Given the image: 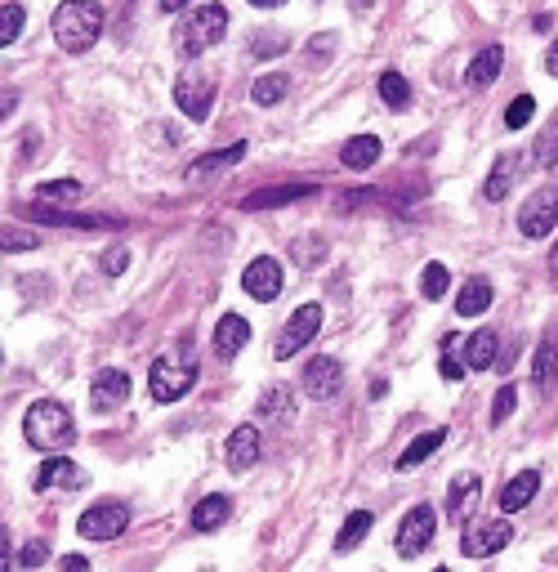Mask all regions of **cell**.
<instances>
[{
    "instance_id": "obj_1",
    "label": "cell",
    "mask_w": 558,
    "mask_h": 572,
    "mask_svg": "<svg viewBox=\"0 0 558 572\" xmlns=\"http://www.w3.org/2000/svg\"><path fill=\"white\" fill-rule=\"evenodd\" d=\"M50 32L67 54H85L103 36V5L99 0H63L50 18Z\"/></svg>"
},
{
    "instance_id": "obj_2",
    "label": "cell",
    "mask_w": 558,
    "mask_h": 572,
    "mask_svg": "<svg viewBox=\"0 0 558 572\" xmlns=\"http://www.w3.org/2000/svg\"><path fill=\"white\" fill-rule=\"evenodd\" d=\"M23 438L36 447V452H67V447L76 443V421L59 398H41V403L27 407Z\"/></svg>"
},
{
    "instance_id": "obj_3",
    "label": "cell",
    "mask_w": 558,
    "mask_h": 572,
    "mask_svg": "<svg viewBox=\"0 0 558 572\" xmlns=\"http://www.w3.org/2000/svg\"><path fill=\"white\" fill-rule=\"evenodd\" d=\"M224 32H228V9L224 5H197V9H188L184 23H179L175 50L184 54V59H197V54L210 50Z\"/></svg>"
},
{
    "instance_id": "obj_4",
    "label": "cell",
    "mask_w": 558,
    "mask_h": 572,
    "mask_svg": "<svg viewBox=\"0 0 558 572\" xmlns=\"http://www.w3.org/2000/svg\"><path fill=\"white\" fill-rule=\"evenodd\" d=\"M197 385V362L188 358V349H175V354H161L148 371V389L157 403H179L188 389Z\"/></svg>"
},
{
    "instance_id": "obj_5",
    "label": "cell",
    "mask_w": 558,
    "mask_h": 572,
    "mask_svg": "<svg viewBox=\"0 0 558 572\" xmlns=\"http://www.w3.org/2000/svg\"><path fill=\"white\" fill-rule=\"evenodd\" d=\"M125 523H130V505L125 501H94L90 510L76 519V532H81L85 541H117L125 532Z\"/></svg>"
},
{
    "instance_id": "obj_6",
    "label": "cell",
    "mask_w": 558,
    "mask_h": 572,
    "mask_svg": "<svg viewBox=\"0 0 558 572\" xmlns=\"http://www.w3.org/2000/svg\"><path fill=\"white\" fill-rule=\"evenodd\" d=\"M322 331V304H300V309L286 318V327L277 331V345L273 354L277 358H295L300 349H309V340Z\"/></svg>"
},
{
    "instance_id": "obj_7",
    "label": "cell",
    "mask_w": 558,
    "mask_h": 572,
    "mask_svg": "<svg viewBox=\"0 0 558 572\" xmlns=\"http://www.w3.org/2000/svg\"><path fill=\"white\" fill-rule=\"evenodd\" d=\"M215 76H206V72H179V81H175V108L184 112V117L192 121H206L210 117V108H215Z\"/></svg>"
},
{
    "instance_id": "obj_8",
    "label": "cell",
    "mask_w": 558,
    "mask_h": 572,
    "mask_svg": "<svg viewBox=\"0 0 558 572\" xmlns=\"http://www.w3.org/2000/svg\"><path fill=\"white\" fill-rule=\"evenodd\" d=\"M514 541V523L509 519H483V523H469L465 537H460V550L469 559H487V555H500V550Z\"/></svg>"
},
{
    "instance_id": "obj_9",
    "label": "cell",
    "mask_w": 558,
    "mask_h": 572,
    "mask_svg": "<svg viewBox=\"0 0 558 572\" xmlns=\"http://www.w3.org/2000/svg\"><path fill=\"white\" fill-rule=\"evenodd\" d=\"M558 224V193L554 188H541V193H532L523 202V215H518V233L532 237V242H541V237H550Z\"/></svg>"
},
{
    "instance_id": "obj_10",
    "label": "cell",
    "mask_w": 558,
    "mask_h": 572,
    "mask_svg": "<svg viewBox=\"0 0 558 572\" xmlns=\"http://www.w3.org/2000/svg\"><path fill=\"white\" fill-rule=\"evenodd\" d=\"M242 286H246L250 300L273 304L277 295H282V264H277L273 255H259V260H250V264H246Z\"/></svg>"
},
{
    "instance_id": "obj_11",
    "label": "cell",
    "mask_w": 558,
    "mask_h": 572,
    "mask_svg": "<svg viewBox=\"0 0 558 572\" xmlns=\"http://www.w3.org/2000/svg\"><path fill=\"white\" fill-rule=\"evenodd\" d=\"M344 385V362L322 354V358H309V367H304V389H309V398L317 403H326V398H335Z\"/></svg>"
},
{
    "instance_id": "obj_12",
    "label": "cell",
    "mask_w": 558,
    "mask_h": 572,
    "mask_svg": "<svg viewBox=\"0 0 558 572\" xmlns=\"http://www.w3.org/2000/svg\"><path fill=\"white\" fill-rule=\"evenodd\" d=\"M429 541H434V510H429V505H416L398 528V555L416 559L420 550H429Z\"/></svg>"
},
{
    "instance_id": "obj_13",
    "label": "cell",
    "mask_w": 558,
    "mask_h": 572,
    "mask_svg": "<svg viewBox=\"0 0 558 572\" xmlns=\"http://www.w3.org/2000/svg\"><path fill=\"white\" fill-rule=\"evenodd\" d=\"M125 398H130V376H125L121 367L94 371V385H90V407L94 412H117Z\"/></svg>"
},
{
    "instance_id": "obj_14",
    "label": "cell",
    "mask_w": 558,
    "mask_h": 572,
    "mask_svg": "<svg viewBox=\"0 0 558 572\" xmlns=\"http://www.w3.org/2000/svg\"><path fill=\"white\" fill-rule=\"evenodd\" d=\"M300 197H313V184L309 179H300V184H277V188H259V193L242 197V211H277V206H291L300 202Z\"/></svg>"
},
{
    "instance_id": "obj_15",
    "label": "cell",
    "mask_w": 558,
    "mask_h": 572,
    "mask_svg": "<svg viewBox=\"0 0 558 572\" xmlns=\"http://www.w3.org/2000/svg\"><path fill=\"white\" fill-rule=\"evenodd\" d=\"M224 461H228V470H233V474H246L250 465L259 461V429L255 425H237L233 434H228Z\"/></svg>"
},
{
    "instance_id": "obj_16",
    "label": "cell",
    "mask_w": 558,
    "mask_h": 572,
    "mask_svg": "<svg viewBox=\"0 0 558 572\" xmlns=\"http://www.w3.org/2000/svg\"><path fill=\"white\" fill-rule=\"evenodd\" d=\"M85 483V470L76 461H67L63 452H54L50 461L36 470V492H50V488H81Z\"/></svg>"
},
{
    "instance_id": "obj_17",
    "label": "cell",
    "mask_w": 558,
    "mask_h": 572,
    "mask_svg": "<svg viewBox=\"0 0 558 572\" xmlns=\"http://www.w3.org/2000/svg\"><path fill=\"white\" fill-rule=\"evenodd\" d=\"M478 492H483L478 474H456V479H451V492H447V519L469 523V514H474V505H478Z\"/></svg>"
},
{
    "instance_id": "obj_18",
    "label": "cell",
    "mask_w": 558,
    "mask_h": 572,
    "mask_svg": "<svg viewBox=\"0 0 558 572\" xmlns=\"http://www.w3.org/2000/svg\"><path fill=\"white\" fill-rule=\"evenodd\" d=\"M242 157H246V143H228V148L206 152V157H197V161H192L184 179H192V184H201V179H215V175H224V170H233Z\"/></svg>"
},
{
    "instance_id": "obj_19",
    "label": "cell",
    "mask_w": 558,
    "mask_h": 572,
    "mask_svg": "<svg viewBox=\"0 0 558 572\" xmlns=\"http://www.w3.org/2000/svg\"><path fill=\"white\" fill-rule=\"evenodd\" d=\"M27 219L36 224H63V228H121L125 219L117 215H67V211H45V206H23Z\"/></svg>"
},
{
    "instance_id": "obj_20",
    "label": "cell",
    "mask_w": 558,
    "mask_h": 572,
    "mask_svg": "<svg viewBox=\"0 0 558 572\" xmlns=\"http://www.w3.org/2000/svg\"><path fill=\"white\" fill-rule=\"evenodd\" d=\"M246 345H250V322L242 318V313H224L219 327H215V354L219 358H237Z\"/></svg>"
},
{
    "instance_id": "obj_21",
    "label": "cell",
    "mask_w": 558,
    "mask_h": 572,
    "mask_svg": "<svg viewBox=\"0 0 558 572\" xmlns=\"http://www.w3.org/2000/svg\"><path fill=\"white\" fill-rule=\"evenodd\" d=\"M536 492H541V474H536V470L514 474V479H509L505 488H500V510H505V514L527 510V505L536 501Z\"/></svg>"
},
{
    "instance_id": "obj_22",
    "label": "cell",
    "mask_w": 558,
    "mask_h": 572,
    "mask_svg": "<svg viewBox=\"0 0 558 572\" xmlns=\"http://www.w3.org/2000/svg\"><path fill=\"white\" fill-rule=\"evenodd\" d=\"M554 385H558V340L545 336L541 349H536V358H532V389L545 398Z\"/></svg>"
},
{
    "instance_id": "obj_23",
    "label": "cell",
    "mask_w": 558,
    "mask_h": 572,
    "mask_svg": "<svg viewBox=\"0 0 558 572\" xmlns=\"http://www.w3.org/2000/svg\"><path fill=\"white\" fill-rule=\"evenodd\" d=\"M500 68H505V50H500V45H487V50L478 54V59L469 63V72H465L469 90H487V85L500 76Z\"/></svg>"
},
{
    "instance_id": "obj_24",
    "label": "cell",
    "mask_w": 558,
    "mask_h": 572,
    "mask_svg": "<svg viewBox=\"0 0 558 572\" xmlns=\"http://www.w3.org/2000/svg\"><path fill=\"white\" fill-rule=\"evenodd\" d=\"M487 304H492V282L487 278H469L465 286H460V295H456L460 318H478V313H487Z\"/></svg>"
},
{
    "instance_id": "obj_25",
    "label": "cell",
    "mask_w": 558,
    "mask_h": 572,
    "mask_svg": "<svg viewBox=\"0 0 558 572\" xmlns=\"http://www.w3.org/2000/svg\"><path fill=\"white\" fill-rule=\"evenodd\" d=\"M340 161L349 170H371L375 161H380V139H375V135H353L340 148Z\"/></svg>"
},
{
    "instance_id": "obj_26",
    "label": "cell",
    "mask_w": 558,
    "mask_h": 572,
    "mask_svg": "<svg viewBox=\"0 0 558 572\" xmlns=\"http://www.w3.org/2000/svg\"><path fill=\"white\" fill-rule=\"evenodd\" d=\"M228 514H233V501L215 492V497L197 501V510H192V528H197V532H215V528H224V523H228Z\"/></svg>"
},
{
    "instance_id": "obj_27",
    "label": "cell",
    "mask_w": 558,
    "mask_h": 572,
    "mask_svg": "<svg viewBox=\"0 0 558 572\" xmlns=\"http://www.w3.org/2000/svg\"><path fill=\"white\" fill-rule=\"evenodd\" d=\"M442 443H447V429H429V434H420L416 443H411L407 452L398 456V470H402V474H411V470H416L420 461H429V456H434Z\"/></svg>"
},
{
    "instance_id": "obj_28",
    "label": "cell",
    "mask_w": 558,
    "mask_h": 572,
    "mask_svg": "<svg viewBox=\"0 0 558 572\" xmlns=\"http://www.w3.org/2000/svg\"><path fill=\"white\" fill-rule=\"evenodd\" d=\"M371 523H375V514H371V510H353L349 519H344L340 537H335V555H349V550H358V546H362V537L371 532Z\"/></svg>"
},
{
    "instance_id": "obj_29",
    "label": "cell",
    "mask_w": 558,
    "mask_h": 572,
    "mask_svg": "<svg viewBox=\"0 0 558 572\" xmlns=\"http://www.w3.org/2000/svg\"><path fill=\"white\" fill-rule=\"evenodd\" d=\"M465 367L469 371H487V367H496V336L492 331H474V336L465 340Z\"/></svg>"
},
{
    "instance_id": "obj_30",
    "label": "cell",
    "mask_w": 558,
    "mask_h": 572,
    "mask_svg": "<svg viewBox=\"0 0 558 572\" xmlns=\"http://www.w3.org/2000/svg\"><path fill=\"white\" fill-rule=\"evenodd\" d=\"M286 90H291V81H286L282 72H264L255 85H250V99H255L259 108H273V103L286 99Z\"/></svg>"
},
{
    "instance_id": "obj_31",
    "label": "cell",
    "mask_w": 558,
    "mask_h": 572,
    "mask_svg": "<svg viewBox=\"0 0 558 572\" xmlns=\"http://www.w3.org/2000/svg\"><path fill=\"white\" fill-rule=\"evenodd\" d=\"M259 416L273 425H286L291 421V394H286V385H273L264 398H259Z\"/></svg>"
},
{
    "instance_id": "obj_32",
    "label": "cell",
    "mask_w": 558,
    "mask_h": 572,
    "mask_svg": "<svg viewBox=\"0 0 558 572\" xmlns=\"http://www.w3.org/2000/svg\"><path fill=\"white\" fill-rule=\"evenodd\" d=\"M514 166H518L514 157H500L496 161V170L487 175V188H483L487 202H505V197H509V188H514Z\"/></svg>"
},
{
    "instance_id": "obj_33",
    "label": "cell",
    "mask_w": 558,
    "mask_h": 572,
    "mask_svg": "<svg viewBox=\"0 0 558 572\" xmlns=\"http://www.w3.org/2000/svg\"><path fill=\"white\" fill-rule=\"evenodd\" d=\"M380 99L389 103L393 112H402L411 103V85H407V76L402 72H380Z\"/></svg>"
},
{
    "instance_id": "obj_34",
    "label": "cell",
    "mask_w": 558,
    "mask_h": 572,
    "mask_svg": "<svg viewBox=\"0 0 558 572\" xmlns=\"http://www.w3.org/2000/svg\"><path fill=\"white\" fill-rule=\"evenodd\" d=\"M23 23H27L23 5H0V50H5V45H14L18 36H23Z\"/></svg>"
},
{
    "instance_id": "obj_35",
    "label": "cell",
    "mask_w": 558,
    "mask_h": 572,
    "mask_svg": "<svg viewBox=\"0 0 558 572\" xmlns=\"http://www.w3.org/2000/svg\"><path fill=\"white\" fill-rule=\"evenodd\" d=\"M536 166L541 170H558V121L541 130V139H536Z\"/></svg>"
},
{
    "instance_id": "obj_36",
    "label": "cell",
    "mask_w": 558,
    "mask_h": 572,
    "mask_svg": "<svg viewBox=\"0 0 558 572\" xmlns=\"http://www.w3.org/2000/svg\"><path fill=\"white\" fill-rule=\"evenodd\" d=\"M447 286H451V273H447V264H425V278H420V291H425V300H442L447 295Z\"/></svg>"
},
{
    "instance_id": "obj_37",
    "label": "cell",
    "mask_w": 558,
    "mask_h": 572,
    "mask_svg": "<svg viewBox=\"0 0 558 572\" xmlns=\"http://www.w3.org/2000/svg\"><path fill=\"white\" fill-rule=\"evenodd\" d=\"M36 242H41V237L32 233V228H9V224H0V251H36Z\"/></svg>"
},
{
    "instance_id": "obj_38",
    "label": "cell",
    "mask_w": 558,
    "mask_h": 572,
    "mask_svg": "<svg viewBox=\"0 0 558 572\" xmlns=\"http://www.w3.org/2000/svg\"><path fill=\"white\" fill-rule=\"evenodd\" d=\"M532 117H536V99H532V94H518V99L505 108V126L509 130H523Z\"/></svg>"
},
{
    "instance_id": "obj_39",
    "label": "cell",
    "mask_w": 558,
    "mask_h": 572,
    "mask_svg": "<svg viewBox=\"0 0 558 572\" xmlns=\"http://www.w3.org/2000/svg\"><path fill=\"white\" fill-rule=\"evenodd\" d=\"M322 237H300V242H295V264H304V269H317V264L326 260V251H322Z\"/></svg>"
},
{
    "instance_id": "obj_40",
    "label": "cell",
    "mask_w": 558,
    "mask_h": 572,
    "mask_svg": "<svg viewBox=\"0 0 558 572\" xmlns=\"http://www.w3.org/2000/svg\"><path fill=\"white\" fill-rule=\"evenodd\" d=\"M36 197H41V202H76V197H81V184H76V179H59V184H41V188H36Z\"/></svg>"
},
{
    "instance_id": "obj_41",
    "label": "cell",
    "mask_w": 558,
    "mask_h": 572,
    "mask_svg": "<svg viewBox=\"0 0 558 572\" xmlns=\"http://www.w3.org/2000/svg\"><path fill=\"white\" fill-rule=\"evenodd\" d=\"M286 50H291V41H286V36H277V32H255V41H250V54H255V59L286 54Z\"/></svg>"
},
{
    "instance_id": "obj_42",
    "label": "cell",
    "mask_w": 558,
    "mask_h": 572,
    "mask_svg": "<svg viewBox=\"0 0 558 572\" xmlns=\"http://www.w3.org/2000/svg\"><path fill=\"white\" fill-rule=\"evenodd\" d=\"M514 407H518V389L514 385H500L496 389V407H492V425H505L509 416H514Z\"/></svg>"
},
{
    "instance_id": "obj_43",
    "label": "cell",
    "mask_w": 558,
    "mask_h": 572,
    "mask_svg": "<svg viewBox=\"0 0 558 572\" xmlns=\"http://www.w3.org/2000/svg\"><path fill=\"white\" fill-rule=\"evenodd\" d=\"M99 264H103V273H108V278H117V273L130 269V251H125V246H108Z\"/></svg>"
},
{
    "instance_id": "obj_44",
    "label": "cell",
    "mask_w": 558,
    "mask_h": 572,
    "mask_svg": "<svg viewBox=\"0 0 558 572\" xmlns=\"http://www.w3.org/2000/svg\"><path fill=\"white\" fill-rule=\"evenodd\" d=\"M45 555H50V550H45V541H27L23 555H18V559H23V568H41Z\"/></svg>"
},
{
    "instance_id": "obj_45",
    "label": "cell",
    "mask_w": 558,
    "mask_h": 572,
    "mask_svg": "<svg viewBox=\"0 0 558 572\" xmlns=\"http://www.w3.org/2000/svg\"><path fill=\"white\" fill-rule=\"evenodd\" d=\"M438 371H442V380H460L469 367H465L460 358H451V354H447V358H438Z\"/></svg>"
},
{
    "instance_id": "obj_46",
    "label": "cell",
    "mask_w": 558,
    "mask_h": 572,
    "mask_svg": "<svg viewBox=\"0 0 558 572\" xmlns=\"http://www.w3.org/2000/svg\"><path fill=\"white\" fill-rule=\"evenodd\" d=\"M14 108H18V90L14 85H0V121H5Z\"/></svg>"
},
{
    "instance_id": "obj_47",
    "label": "cell",
    "mask_w": 558,
    "mask_h": 572,
    "mask_svg": "<svg viewBox=\"0 0 558 572\" xmlns=\"http://www.w3.org/2000/svg\"><path fill=\"white\" fill-rule=\"evenodd\" d=\"M545 72H550L554 81H558V36H554V45H550V50H545Z\"/></svg>"
},
{
    "instance_id": "obj_48",
    "label": "cell",
    "mask_w": 558,
    "mask_h": 572,
    "mask_svg": "<svg viewBox=\"0 0 558 572\" xmlns=\"http://www.w3.org/2000/svg\"><path fill=\"white\" fill-rule=\"evenodd\" d=\"M59 568H63V572H85V559H81V555H63Z\"/></svg>"
},
{
    "instance_id": "obj_49",
    "label": "cell",
    "mask_w": 558,
    "mask_h": 572,
    "mask_svg": "<svg viewBox=\"0 0 558 572\" xmlns=\"http://www.w3.org/2000/svg\"><path fill=\"white\" fill-rule=\"evenodd\" d=\"M0 572H9V532L0 528Z\"/></svg>"
},
{
    "instance_id": "obj_50",
    "label": "cell",
    "mask_w": 558,
    "mask_h": 572,
    "mask_svg": "<svg viewBox=\"0 0 558 572\" xmlns=\"http://www.w3.org/2000/svg\"><path fill=\"white\" fill-rule=\"evenodd\" d=\"M192 0H161V14H179V9H188Z\"/></svg>"
},
{
    "instance_id": "obj_51",
    "label": "cell",
    "mask_w": 558,
    "mask_h": 572,
    "mask_svg": "<svg viewBox=\"0 0 558 572\" xmlns=\"http://www.w3.org/2000/svg\"><path fill=\"white\" fill-rule=\"evenodd\" d=\"M255 9H277V5H286V0H250Z\"/></svg>"
},
{
    "instance_id": "obj_52",
    "label": "cell",
    "mask_w": 558,
    "mask_h": 572,
    "mask_svg": "<svg viewBox=\"0 0 558 572\" xmlns=\"http://www.w3.org/2000/svg\"><path fill=\"white\" fill-rule=\"evenodd\" d=\"M353 9H358V14H371V9H375V0H353Z\"/></svg>"
},
{
    "instance_id": "obj_53",
    "label": "cell",
    "mask_w": 558,
    "mask_h": 572,
    "mask_svg": "<svg viewBox=\"0 0 558 572\" xmlns=\"http://www.w3.org/2000/svg\"><path fill=\"white\" fill-rule=\"evenodd\" d=\"M550 273H554V282H558V246L550 251Z\"/></svg>"
},
{
    "instance_id": "obj_54",
    "label": "cell",
    "mask_w": 558,
    "mask_h": 572,
    "mask_svg": "<svg viewBox=\"0 0 558 572\" xmlns=\"http://www.w3.org/2000/svg\"><path fill=\"white\" fill-rule=\"evenodd\" d=\"M434 572H442V568H434Z\"/></svg>"
}]
</instances>
